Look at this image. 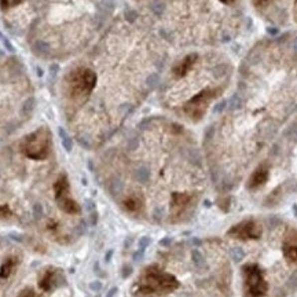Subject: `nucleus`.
Segmentation results:
<instances>
[{
	"label": "nucleus",
	"instance_id": "f257e3e1",
	"mask_svg": "<svg viewBox=\"0 0 297 297\" xmlns=\"http://www.w3.org/2000/svg\"><path fill=\"white\" fill-rule=\"evenodd\" d=\"M179 284L177 281L169 274H164L155 267H150L146 270L143 275L142 282L135 292L138 296H154V295H162L175 291Z\"/></svg>",
	"mask_w": 297,
	"mask_h": 297
},
{
	"label": "nucleus",
	"instance_id": "f03ea898",
	"mask_svg": "<svg viewBox=\"0 0 297 297\" xmlns=\"http://www.w3.org/2000/svg\"><path fill=\"white\" fill-rule=\"evenodd\" d=\"M19 148L30 160H44L51 153V134L46 128H40L23 138Z\"/></svg>",
	"mask_w": 297,
	"mask_h": 297
},
{
	"label": "nucleus",
	"instance_id": "7ed1b4c3",
	"mask_svg": "<svg viewBox=\"0 0 297 297\" xmlns=\"http://www.w3.org/2000/svg\"><path fill=\"white\" fill-rule=\"evenodd\" d=\"M97 86V74L88 68H79L69 77V92L74 99H84Z\"/></svg>",
	"mask_w": 297,
	"mask_h": 297
},
{
	"label": "nucleus",
	"instance_id": "20e7f679",
	"mask_svg": "<svg viewBox=\"0 0 297 297\" xmlns=\"http://www.w3.org/2000/svg\"><path fill=\"white\" fill-rule=\"evenodd\" d=\"M54 194L58 206L66 213H80V206L70 197V189L66 176H61L54 184Z\"/></svg>",
	"mask_w": 297,
	"mask_h": 297
},
{
	"label": "nucleus",
	"instance_id": "39448f33",
	"mask_svg": "<svg viewBox=\"0 0 297 297\" xmlns=\"http://www.w3.org/2000/svg\"><path fill=\"white\" fill-rule=\"evenodd\" d=\"M219 94V90H204L200 94H197L194 98H191L189 102L184 105L186 115L191 117L193 120H200L206 112V108L213 98Z\"/></svg>",
	"mask_w": 297,
	"mask_h": 297
},
{
	"label": "nucleus",
	"instance_id": "423d86ee",
	"mask_svg": "<svg viewBox=\"0 0 297 297\" xmlns=\"http://www.w3.org/2000/svg\"><path fill=\"white\" fill-rule=\"evenodd\" d=\"M244 273L246 275V285L249 289V295L252 297L264 296L267 292V284L263 280L260 269L253 264H248L244 267Z\"/></svg>",
	"mask_w": 297,
	"mask_h": 297
},
{
	"label": "nucleus",
	"instance_id": "0eeeda50",
	"mask_svg": "<svg viewBox=\"0 0 297 297\" xmlns=\"http://www.w3.org/2000/svg\"><path fill=\"white\" fill-rule=\"evenodd\" d=\"M260 234H262V229L255 222H244L230 230V235H234L237 238H244V240L259 238Z\"/></svg>",
	"mask_w": 297,
	"mask_h": 297
},
{
	"label": "nucleus",
	"instance_id": "6e6552de",
	"mask_svg": "<svg viewBox=\"0 0 297 297\" xmlns=\"http://www.w3.org/2000/svg\"><path fill=\"white\" fill-rule=\"evenodd\" d=\"M198 59V55L197 54H189L186 57L183 58L182 61L179 63H176L173 69H172V73L175 74V77H183L186 74L189 73V70L195 65Z\"/></svg>",
	"mask_w": 297,
	"mask_h": 297
},
{
	"label": "nucleus",
	"instance_id": "1a4fd4ad",
	"mask_svg": "<svg viewBox=\"0 0 297 297\" xmlns=\"http://www.w3.org/2000/svg\"><path fill=\"white\" fill-rule=\"evenodd\" d=\"M267 179H269V168L267 166H259L256 171L253 172L248 187L249 189H257V187L263 186L264 183L267 182Z\"/></svg>",
	"mask_w": 297,
	"mask_h": 297
},
{
	"label": "nucleus",
	"instance_id": "9d476101",
	"mask_svg": "<svg viewBox=\"0 0 297 297\" xmlns=\"http://www.w3.org/2000/svg\"><path fill=\"white\" fill-rule=\"evenodd\" d=\"M284 251H285V256L288 257L289 262L297 263V234H292L286 240Z\"/></svg>",
	"mask_w": 297,
	"mask_h": 297
},
{
	"label": "nucleus",
	"instance_id": "9b49d317",
	"mask_svg": "<svg viewBox=\"0 0 297 297\" xmlns=\"http://www.w3.org/2000/svg\"><path fill=\"white\" fill-rule=\"evenodd\" d=\"M190 198H191V197H190L189 194L175 193V194L172 195V209H173V211H182V209H184L186 205H189Z\"/></svg>",
	"mask_w": 297,
	"mask_h": 297
},
{
	"label": "nucleus",
	"instance_id": "f8f14e48",
	"mask_svg": "<svg viewBox=\"0 0 297 297\" xmlns=\"http://www.w3.org/2000/svg\"><path fill=\"white\" fill-rule=\"evenodd\" d=\"M17 267V260L15 259H7L4 263L0 266V280H7L10 278L14 273V270Z\"/></svg>",
	"mask_w": 297,
	"mask_h": 297
},
{
	"label": "nucleus",
	"instance_id": "ddd939ff",
	"mask_svg": "<svg viewBox=\"0 0 297 297\" xmlns=\"http://www.w3.org/2000/svg\"><path fill=\"white\" fill-rule=\"evenodd\" d=\"M142 205H143L142 198H141V197H138V195H131V197H128V198L124 201V208H126L127 211H130V212L141 211Z\"/></svg>",
	"mask_w": 297,
	"mask_h": 297
},
{
	"label": "nucleus",
	"instance_id": "4468645a",
	"mask_svg": "<svg viewBox=\"0 0 297 297\" xmlns=\"http://www.w3.org/2000/svg\"><path fill=\"white\" fill-rule=\"evenodd\" d=\"M25 0H0V8L1 10H8V8H14V7L19 6Z\"/></svg>",
	"mask_w": 297,
	"mask_h": 297
},
{
	"label": "nucleus",
	"instance_id": "2eb2a0df",
	"mask_svg": "<svg viewBox=\"0 0 297 297\" xmlns=\"http://www.w3.org/2000/svg\"><path fill=\"white\" fill-rule=\"evenodd\" d=\"M191 259H193V262H194V264L197 267H204V266H205V259H204V256H202L198 251H193Z\"/></svg>",
	"mask_w": 297,
	"mask_h": 297
},
{
	"label": "nucleus",
	"instance_id": "dca6fc26",
	"mask_svg": "<svg viewBox=\"0 0 297 297\" xmlns=\"http://www.w3.org/2000/svg\"><path fill=\"white\" fill-rule=\"evenodd\" d=\"M231 257H233L235 263H240L241 260L244 259V251L241 248H233L231 249Z\"/></svg>",
	"mask_w": 297,
	"mask_h": 297
},
{
	"label": "nucleus",
	"instance_id": "f3484780",
	"mask_svg": "<svg viewBox=\"0 0 297 297\" xmlns=\"http://www.w3.org/2000/svg\"><path fill=\"white\" fill-rule=\"evenodd\" d=\"M11 216V211L7 205H0V217L1 219H6V217Z\"/></svg>",
	"mask_w": 297,
	"mask_h": 297
},
{
	"label": "nucleus",
	"instance_id": "a211bd4d",
	"mask_svg": "<svg viewBox=\"0 0 297 297\" xmlns=\"http://www.w3.org/2000/svg\"><path fill=\"white\" fill-rule=\"evenodd\" d=\"M270 1H271V0H253V4L260 8V7L267 6Z\"/></svg>",
	"mask_w": 297,
	"mask_h": 297
},
{
	"label": "nucleus",
	"instance_id": "6ab92c4d",
	"mask_svg": "<svg viewBox=\"0 0 297 297\" xmlns=\"http://www.w3.org/2000/svg\"><path fill=\"white\" fill-rule=\"evenodd\" d=\"M148 242H150V238H148V237H143L142 240H141V242H139V244H141V251H143L145 248H148Z\"/></svg>",
	"mask_w": 297,
	"mask_h": 297
},
{
	"label": "nucleus",
	"instance_id": "aec40b11",
	"mask_svg": "<svg viewBox=\"0 0 297 297\" xmlns=\"http://www.w3.org/2000/svg\"><path fill=\"white\" fill-rule=\"evenodd\" d=\"M131 273H132L131 266H124V267H123V277H124V278L130 277V274H131Z\"/></svg>",
	"mask_w": 297,
	"mask_h": 297
},
{
	"label": "nucleus",
	"instance_id": "412c9836",
	"mask_svg": "<svg viewBox=\"0 0 297 297\" xmlns=\"http://www.w3.org/2000/svg\"><path fill=\"white\" fill-rule=\"evenodd\" d=\"M90 288H91L92 291H99V289L102 288V284H101V282H92L91 285H90Z\"/></svg>",
	"mask_w": 297,
	"mask_h": 297
},
{
	"label": "nucleus",
	"instance_id": "4be33fe9",
	"mask_svg": "<svg viewBox=\"0 0 297 297\" xmlns=\"http://www.w3.org/2000/svg\"><path fill=\"white\" fill-rule=\"evenodd\" d=\"M116 293H117V288H113V289H110V291H109L108 296H106V297H113Z\"/></svg>",
	"mask_w": 297,
	"mask_h": 297
},
{
	"label": "nucleus",
	"instance_id": "5701e85b",
	"mask_svg": "<svg viewBox=\"0 0 297 297\" xmlns=\"http://www.w3.org/2000/svg\"><path fill=\"white\" fill-rule=\"evenodd\" d=\"M142 253H143V251H139V252H137V253H135V256H134V260H139V259H142Z\"/></svg>",
	"mask_w": 297,
	"mask_h": 297
},
{
	"label": "nucleus",
	"instance_id": "b1692460",
	"mask_svg": "<svg viewBox=\"0 0 297 297\" xmlns=\"http://www.w3.org/2000/svg\"><path fill=\"white\" fill-rule=\"evenodd\" d=\"M222 3H224V4H231V3H234L235 0H220Z\"/></svg>",
	"mask_w": 297,
	"mask_h": 297
},
{
	"label": "nucleus",
	"instance_id": "393cba45",
	"mask_svg": "<svg viewBox=\"0 0 297 297\" xmlns=\"http://www.w3.org/2000/svg\"><path fill=\"white\" fill-rule=\"evenodd\" d=\"M295 18L297 21V0H295Z\"/></svg>",
	"mask_w": 297,
	"mask_h": 297
},
{
	"label": "nucleus",
	"instance_id": "a878e982",
	"mask_svg": "<svg viewBox=\"0 0 297 297\" xmlns=\"http://www.w3.org/2000/svg\"><path fill=\"white\" fill-rule=\"evenodd\" d=\"M224 105H226V102H222V103H220V105H217L216 110H220V109L224 108Z\"/></svg>",
	"mask_w": 297,
	"mask_h": 297
},
{
	"label": "nucleus",
	"instance_id": "bb28decb",
	"mask_svg": "<svg viewBox=\"0 0 297 297\" xmlns=\"http://www.w3.org/2000/svg\"><path fill=\"white\" fill-rule=\"evenodd\" d=\"M269 30H270V33H273V34L277 33V32H278V30H277V29H273V28H270Z\"/></svg>",
	"mask_w": 297,
	"mask_h": 297
},
{
	"label": "nucleus",
	"instance_id": "cd10ccee",
	"mask_svg": "<svg viewBox=\"0 0 297 297\" xmlns=\"http://www.w3.org/2000/svg\"><path fill=\"white\" fill-rule=\"evenodd\" d=\"M112 253H113V252H112V251H110L108 253V256H106V262H109V259H110V256H112Z\"/></svg>",
	"mask_w": 297,
	"mask_h": 297
},
{
	"label": "nucleus",
	"instance_id": "c85d7f7f",
	"mask_svg": "<svg viewBox=\"0 0 297 297\" xmlns=\"http://www.w3.org/2000/svg\"><path fill=\"white\" fill-rule=\"evenodd\" d=\"M296 48H297V43H296Z\"/></svg>",
	"mask_w": 297,
	"mask_h": 297
}]
</instances>
